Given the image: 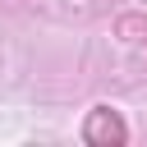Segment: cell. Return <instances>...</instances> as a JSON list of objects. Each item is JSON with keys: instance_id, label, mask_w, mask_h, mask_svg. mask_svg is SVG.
Returning a JSON list of instances; mask_svg holds the SVG:
<instances>
[{"instance_id": "obj_2", "label": "cell", "mask_w": 147, "mask_h": 147, "mask_svg": "<svg viewBox=\"0 0 147 147\" xmlns=\"http://www.w3.org/2000/svg\"><path fill=\"white\" fill-rule=\"evenodd\" d=\"M115 37H124V41L147 37V14H119L115 18Z\"/></svg>"}, {"instance_id": "obj_3", "label": "cell", "mask_w": 147, "mask_h": 147, "mask_svg": "<svg viewBox=\"0 0 147 147\" xmlns=\"http://www.w3.org/2000/svg\"><path fill=\"white\" fill-rule=\"evenodd\" d=\"M138 64H142V69H147V46H142V51H138Z\"/></svg>"}, {"instance_id": "obj_1", "label": "cell", "mask_w": 147, "mask_h": 147, "mask_svg": "<svg viewBox=\"0 0 147 147\" xmlns=\"http://www.w3.org/2000/svg\"><path fill=\"white\" fill-rule=\"evenodd\" d=\"M83 138H87L92 147H124V142H129V129H124V119H119L110 106H96V110L87 115V124H83Z\"/></svg>"}]
</instances>
